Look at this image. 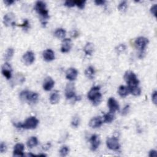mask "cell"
<instances>
[{"label": "cell", "instance_id": "f35d334b", "mask_svg": "<svg viewBox=\"0 0 157 157\" xmlns=\"http://www.w3.org/2000/svg\"><path fill=\"white\" fill-rule=\"evenodd\" d=\"M126 49V46H125L124 44H121L120 46H119L117 47V51L119 52H123V50H125Z\"/></svg>", "mask_w": 157, "mask_h": 157}, {"label": "cell", "instance_id": "7402d4cb", "mask_svg": "<svg viewBox=\"0 0 157 157\" xmlns=\"http://www.w3.org/2000/svg\"><path fill=\"white\" fill-rule=\"evenodd\" d=\"M95 74V71L93 66H90L88 67L85 71V76L90 79H93L94 77Z\"/></svg>", "mask_w": 157, "mask_h": 157}, {"label": "cell", "instance_id": "30bf717a", "mask_svg": "<svg viewBox=\"0 0 157 157\" xmlns=\"http://www.w3.org/2000/svg\"><path fill=\"white\" fill-rule=\"evenodd\" d=\"M1 72L3 75L8 80H9L11 77H12V72H13L12 67H11L10 64L8 63V62L5 63L3 65L2 67Z\"/></svg>", "mask_w": 157, "mask_h": 157}, {"label": "cell", "instance_id": "ab89813d", "mask_svg": "<svg viewBox=\"0 0 157 157\" xmlns=\"http://www.w3.org/2000/svg\"><path fill=\"white\" fill-rule=\"evenodd\" d=\"M149 156L150 157H156V151L154 150H152L150 151Z\"/></svg>", "mask_w": 157, "mask_h": 157}, {"label": "cell", "instance_id": "d6a6232c", "mask_svg": "<svg viewBox=\"0 0 157 157\" xmlns=\"http://www.w3.org/2000/svg\"><path fill=\"white\" fill-rule=\"evenodd\" d=\"M65 6L68 8H72L76 6L75 1H66L65 2Z\"/></svg>", "mask_w": 157, "mask_h": 157}, {"label": "cell", "instance_id": "7c38bea8", "mask_svg": "<svg viewBox=\"0 0 157 157\" xmlns=\"http://www.w3.org/2000/svg\"><path fill=\"white\" fill-rule=\"evenodd\" d=\"M35 55L31 51L26 52L23 56L24 62L27 65H31L35 61Z\"/></svg>", "mask_w": 157, "mask_h": 157}, {"label": "cell", "instance_id": "f1b7e54d", "mask_svg": "<svg viewBox=\"0 0 157 157\" xmlns=\"http://www.w3.org/2000/svg\"><path fill=\"white\" fill-rule=\"evenodd\" d=\"M128 7V4L126 1H122L119 4V6H118V9L121 12H125V11L126 10Z\"/></svg>", "mask_w": 157, "mask_h": 157}, {"label": "cell", "instance_id": "d590c367", "mask_svg": "<svg viewBox=\"0 0 157 157\" xmlns=\"http://www.w3.org/2000/svg\"><path fill=\"white\" fill-rule=\"evenodd\" d=\"M150 12L155 17H156V4H154L150 8Z\"/></svg>", "mask_w": 157, "mask_h": 157}, {"label": "cell", "instance_id": "4316f807", "mask_svg": "<svg viewBox=\"0 0 157 157\" xmlns=\"http://www.w3.org/2000/svg\"><path fill=\"white\" fill-rule=\"evenodd\" d=\"M54 35L58 39H63L66 36V31L63 28H58L55 30Z\"/></svg>", "mask_w": 157, "mask_h": 157}, {"label": "cell", "instance_id": "e0dca14e", "mask_svg": "<svg viewBox=\"0 0 157 157\" xmlns=\"http://www.w3.org/2000/svg\"><path fill=\"white\" fill-rule=\"evenodd\" d=\"M90 142L91 143V149L93 151L96 150L100 145V140L99 137L96 134H93L91 136L90 139Z\"/></svg>", "mask_w": 157, "mask_h": 157}, {"label": "cell", "instance_id": "4fadbf2b", "mask_svg": "<svg viewBox=\"0 0 157 157\" xmlns=\"http://www.w3.org/2000/svg\"><path fill=\"white\" fill-rule=\"evenodd\" d=\"M72 47V42L69 38H66L62 42L61 47V51L63 53H68L70 51Z\"/></svg>", "mask_w": 157, "mask_h": 157}, {"label": "cell", "instance_id": "8d00e7d4", "mask_svg": "<svg viewBox=\"0 0 157 157\" xmlns=\"http://www.w3.org/2000/svg\"><path fill=\"white\" fill-rule=\"evenodd\" d=\"M152 102L155 104H156V101H157V92L156 91H154L152 94Z\"/></svg>", "mask_w": 157, "mask_h": 157}, {"label": "cell", "instance_id": "5bb4252c", "mask_svg": "<svg viewBox=\"0 0 157 157\" xmlns=\"http://www.w3.org/2000/svg\"><path fill=\"white\" fill-rule=\"evenodd\" d=\"M103 123L102 118L101 117H95L92 119L89 122V126L92 128H97L102 125Z\"/></svg>", "mask_w": 157, "mask_h": 157}, {"label": "cell", "instance_id": "ffe728a7", "mask_svg": "<svg viewBox=\"0 0 157 157\" xmlns=\"http://www.w3.org/2000/svg\"><path fill=\"white\" fill-rule=\"evenodd\" d=\"M118 93H119V94L121 97L125 98L128 96L129 93H130V91H129L128 87L124 85H121L119 87V90H118Z\"/></svg>", "mask_w": 157, "mask_h": 157}, {"label": "cell", "instance_id": "9c48e42d", "mask_svg": "<svg viewBox=\"0 0 157 157\" xmlns=\"http://www.w3.org/2000/svg\"><path fill=\"white\" fill-rule=\"evenodd\" d=\"M3 22L5 26H14L15 25V15L13 13H8L4 16Z\"/></svg>", "mask_w": 157, "mask_h": 157}, {"label": "cell", "instance_id": "4dcf8cb0", "mask_svg": "<svg viewBox=\"0 0 157 157\" xmlns=\"http://www.w3.org/2000/svg\"><path fill=\"white\" fill-rule=\"evenodd\" d=\"M69 148L67 146H63L60 150V154L61 156H65L69 153Z\"/></svg>", "mask_w": 157, "mask_h": 157}, {"label": "cell", "instance_id": "b9f144b4", "mask_svg": "<svg viewBox=\"0 0 157 157\" xmlns=\"http://www.w3.org/2000/svg\"><path fill=\"white\" fill-rule=\"evenodd\" d=\"M14 1H13V0H5L4 1V4H6L7 6H10L11 4H13V3H14Z\"/></svg>", "mask_w": 157, "mask_h": 157}, {"label": "cell", "instance_id": "44dd1931", "mask_svg": "<svg viewBox=\"0 0 157 157\" xmlns=\"http://www.w3.org/2000/svg\"><path fill=\"white\" fill-rule=\"evenodd\" d=\"M83 50L87 55H92L94 50L93 44L91 42H87L83 48Z\"/></svg>", "mask_w": 157, "mask_h": 157}, {"label": "cell", "instance_id": "7a4b0ae2", "mask_svg": "<svg viewBox=\"0 0 157 157\" xmlns=\"http://www.w3.org/2000/svg\"><path fill=\"white\" fill-rule=\"evenodd\" d=\"M39 123V120L35 117H30L25 121L24 123L20 122L14 123L15 127L17 128H24L27 130H32V129L36 128Z\"/></svg>", "mask_w": 157, "mask_h": 157}, {"label": "cell", "instance_id": "9a60e30c", "mask_svg": "<svg viewBox=\"0 0 157 157\" xmlns=\"http://www.w3.org/2000/svg\"><path fill=\"white\" fill-rule=\"evenodd\" d=\"M78 75V71L73 68H70L66 72V77L67 79L73 81L76 79Z\"/></svg>", "mask_w": 157, "mask_h": 157}, {"label": "cell", "instance_id": "52a82bcc", "mask_svg": "<svg viewBox=\"0 0 157 157\" xmlns=\"http://www.w3.org/2000/svg\"><path fill=\"white\" fill-rule=\"evenodd\" d=\"M106 145L108 147L112 150H118L120 147L119 139L115 137L108 138L106 141Z\"/></svg>", "mask_w": 157, "mask_h": 157}, {"label": "cell", "instance_id": "3957f363", "mask_svg": "<svg viewBox=\"0 0 157 157\" xmlns=\"http://www.w3.org/2000/svg\"><path fill=\"white\" fill-rule=\"evenodd\" d=\"M19 97L22 101H27L30 103L35 104L38 101V94L36 92H33L28 90H24L20 92Z\"/></svg>", "mask_w": 157, "mask_h": 157}, {"label": "cell", "instance_id": "cb8c5ba5", "mask_svg": "<svg viewBox=\"0 0 157 157\" xmlns=\"http://www.w3.org/2000/svg\"><path fill=\"white\" fill-rule=\"evenodd\" d=\"M27 146L29 148H33L38 144V140L36 137H31L27 141Z\"/></svg>", "mask_w": 157, "mask_h": 157}, {"label": "cell", "instance_id": "836d02e7", "mask_svg": "<svg viewBox=\"0 0 157 157\" xmlns=\"http://www.w3.org/2000/svg\"><path fill=\"white\" fill-rule=\"evenodd\" d=\"M29 25H30V24H29L28 20L27 19H26V20H24L23 24L19 25L18 26H20V27H22L24 29H28L29 28Z\"/></svg>", "mask_w": 157, "mask_h": 157}, {"label": "cell", "instance_id": "f546056e", "mask_svg": "<svg viewBox=\"0 0 157 157\" xmlns=\"http://www.w3.org/2000/svg\"><path fill=\"white\" fill-rule=\"evenodd\" d=\"M80 123V119L78 116L76 115L73 117V119H72V120L71 122V125L73 126L74 127H77L78 125H79Z\"/></svg>", "mask_w": 157, "mask_h": 157}, {"label": "cell", "instance_id": "6da1fadb", "mask_svg": "<svg viewBox=\"0 0 157 157\" xmlns=\"http://www.w3.org/2000/svg\"><path fill=\"white\" fill-rule=\"evenodd\" d=\"M100 87H93L88 93V98L92 102L93 106H97L101 102L102 94L100 93Z\"/></svg>", "mask_w": 157, "mask_h": 157}, {"label": "cell", "instance_id": "ba28073f", "mask_svg": "<svg viewBox=\"0 0 157 157\" xmlns=\"http://www.w3.org/2000/svg\"><path fill=\"white\" fill-rule=\"evenodd\" d=\"M65 96L66 98L69 99L71 98H75L76 97L75 95V88L73 83H69L67 84L65 89Z\"/></svg>", "mask_w": 157, "mask_h": 157}, {"label": "cell", "instance_id": "60d3db41", "mask_svg": "<svg viewBox=\"0 0 157 157\" xmlns=\"http://www.w3.org/2000/svg\"><path fill=\"white\" fill-rule=\"evenodd\" d=\"M106 3L105 1H103V0H95L94 1V3L96 4L97 5H103L104 4V3Z\"/></svg>", "mask_w": 157, "mask_h": 157}, {"label": "cell", "instance_id": "484cf974", "mask_svg": "<svg viewBox=\"0 0 157 157\" xmlns=\"http://www.w3.org/2000/svg\"><path fill=\"white\" fill-rule=\"evenodd\" d=\"M129 91L130 92L134 95V96H139L141 93V89L138 86H135V87H128Z\"/></svg>", "mask_w": 157, "mask_h": 157}, {"label": "cell", "instance_id": "d6986e66", "mask_svg": "<svg viewBox=\"0 0 157 157\" xmlns=\"http://www.w3.org/2000/svg\"><path fill=\"white\" fill-rule=\"evenodd\" d=\"M42 56L44 60L47 61V62L52 61L55 59V53L53 50H52L51 49H47L44 50Z\"/></svg>", "mask_w": 157, "mask_h": 157}, {"label": "cell", "instance_id": "e575fe53", "mask_svg": "<svg viewBox=\"0 0 157 157\" xmlns=\"http://www.w3.org/2000/svg\"><path fill=\"white\" fill-rule=\"evenodd\" d=\"M7 150V146L5 143L1 142L0 145V152L1 153H4Z\"/></svg>", "mask_w": 157, "mask_h": 157}, {"label": "cell", "instance_id": "277c9868", "mask_svg": "<svg viewBox=\"0 0 157 157\" xmlns=\"http://www.w3.org/2000/svg\"><path fill=\"white\" fill-rule=\"evenodd\" d=\"M35 10L36 11V13L39 15H40L41 17L44 20L49 18V12L46 7V4L44 2L41 1H37L35 4Z\"/></svg>", "mask_w": 157, "mask_h": 157}, {"label": "cell", "instance_id": "603a6c76", "mask_svg": "<svg viewBox=\"0 0 157 157\" xmlns=\"http://www.w3.org/2000/svg\"><path fill=\"white\" fill-rule=\"evenodd\" d=\"M103 119H104L103 122H106V123H110L111 122H113L115 119L114 113H110V112H109V113L104 114V115L103 117Z\"/></svg>", "mask_w": 157, "mask_h": 157}, {"label": "cell", "instance_id": "d4e9b609", "mask_svg": "<svg viewBox=\"0 0 157 157\" xmlns=\"http://www.w3.org/2000/svg\"><path fill=\"white\" fill-rule=\"evenodd\" d=\"M60 95L58 92L53 93L50 97V102L52 104H56L59 102Z\"/></svg>", "mask_w": 157, "mask_h": 157}, {"label": "cell", "instance_id": "74e56055", "mask_svg": "<svg viewBox=\"0 0 157 157\" xmlns=\"http://www.w3.org/2000/svg\"><path fill=\"white\" fill-rule=\"evenodd\" d=\"M129 109H130V106H129V105H126L125 107L123 109L122 115H126L128 113Z\"/></svg>", "mask_w": 157, "mask_h": 157}, {"label": "cell", "instance_id": "2e32d148", "mask_svg": "<svg viewBox=\"0 0 157 157\" xmlns=\"http://www.w3.org/2000/svg\"><path fill=\"white\" fill-rule=\"evenodd\" d=\"M55 85V82L50 77H47L45 78L43 84V88L46 91H50Z\"/></svg>", "mask_w": 157, "mask_h": 157}, {"label": "cell", "instance_id": "ac0fdd59", "mask_svg": "<svg viewBox=\"0 0 157 157\" xmlns=\"http://www.w3.org/2000/svg\"><path fill=\"white\" fill-rule=\"evenodd\" d=\"M24 145L22 144H17L14 148L13 155L15 156H24Z\"/></svg>", "mask_w": 157, "mask_h": 157}, {"label": "cell", "instance_id": "8fae6325", "mask_svg": "<svg viewBox=\"0 0 157 157\" xmlns=\"http://www.w3.org/2000/svg\"><path fill=\"white\" fill-rule=\"evenodd\" d=\"M108 106L109 109V112L115 113L116 111L119 110V105L117 101L114 98H110L108 101Z\"/></svg>", "mask_w": 157, "mask_h": 157}, {"label": "cell", "instance_id": "1f68e13d", "mask_svg": "<svg viewBox=\"0 0 157 157\" xmlns=\"http://www.w3.org/2000/svg\"><path fill=\"white\" fill-rule=\"evenodd\" d=\"M85 3H86V1H83V0H77V1H75L76 6H77L81 9H83L84 8H85Z\"/></svg>", "mask_w": 157, "mask_h": 157}, {"label": "cell", "instance_id": "8992f818", "mask_svg": "<svg viewBox=\"0 0 157 157\" xmlns=\"http://www.w3.org/2000/svg\"><path fill=\"white\" fill-rule=\"evenodd\" d=\"M148 43L149 40L146 38L139 37L136 39L134 44H135L136 47L141 50V53L140 54H143V52L144 51L145 47H147Z\"/></svg>", "mask_w": 157, "mask_h": 157}, {"label": "cell", "instance_id": "5b68a950", "mask_svg": "<svg viewBox=\"0 0 157 157\" xmlns=\"http://www.w3.org/2000/svg\"><path fill=\"white\" fill-rule=\"evenodd\" d=\"M124 79L126 83L128 84V87H132L138 86L139 83V81L136 75L133 71H128L124 75Z\"/></svg>", "mask_w": 157, "mask_h": 157}, {"label": "cell", "instance_id": "83f0119b", "mask_svg": "<svg viewBox=\"0 0 157 157\" xmlns=\"http://www.w3.org/2000/svg\"><path fill=\"white\" fill-rule=\"evenodd\" d=\"M14 50L13 48H8L6 50V52L5 53L4 58L6 60H9L13 57Z\"/></svg>", "mask_w": 157, "mask_h": 157}]
</instances>
